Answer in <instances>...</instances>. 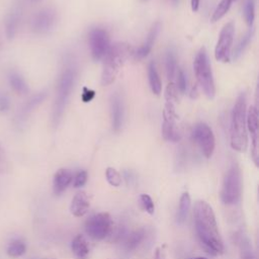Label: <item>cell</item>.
<instances>
[{"label":"cell","instance_id":"1","mask_svg":"<svg viewBox=\"0 0 259 259\" xmlns=\"http://www.w3.org/2000/svg\"><path fill=\"white\" fill-rule=\"evenodd\" d=\"M193 215L196 234L201 244L212 255L222 254L225 248L212 207L204 200H197Z\"/></svg>","mask_w":259,"mask_h":259},{"label":"cell","instance_id":"2","mask_svg":"<svg viewBox=\"0 0 259 259\" xmlns=\"http://www.w3.org/2000/svg\"><path fill=\"white\" fill-rule=\"evenodd\" d=\"M77 73V64L74 58H72L70 55L67 56L64 60L62 71L58 79L57 93L52 111V124L55 127L59 125L64 114L71 92L76 83Z\"/></svg>","mask_w":259,"mask_h":259},{"label":"cell","instance_id":"3","mask_svg":"<svg viewBox=\"0 0 259 259\" xmlns=\"http://www.w3.org/2000/svg\"><path fill=\"white\" fill-rule=\"evenodd\" d=\"M246 93L242 92L237 97L231 114L230 144L237 152H245L248 147V135L246 125Z\"/></svg>","mask_w":259,"mask_h":259},{"label":"cell","instance_id":"4","mask_svg":"<svg viewBox=\"0 0 259 259\" xmlns=\"http://www.w3.org/2000/svg\"><path fill=\"white\" fill-rule=\"evenodd\" d=\"M133 53L134 49L127 42H115L110 46L108 52L103 58L104 62L100 80L102 86H107L115 80L120 68Z\"/></svg>","mask_w":259,"mask_h":259},{"label":"cell","instance_id":"5","mask_svg":"<svg viewBox=\"0 0 259 259\" xmlns=\"http://www.w3.org/2000/svg\"><path fill=\"white\" fill-rule=\"evenodd\" d=\"M193 70L198 85L208 99L215 95V85L211 66L205 48H200L193 61Z\"/></svg>","mask_w":259,"mask_h":259},{"label":"cell","instance_id":"6","mask_svg":"<svg viewBox=\"0 0 259 259\" xmlns=\"http://www.w3.org/2000/svg\"><path fill=\"white\" fill-rule=\"evenodd\" d=\"M242 191V176L237 164H233L227 171L221 189V199L226 204L238 202Z\"/></svg>","mask_w":259,"mask_h":259},{"label":"cell","instance_id":"7","mask_svg":"<svg viewBox=\"0 0 259 259\" xmlns=\"http://www.w3.org/2000/svg\"><path fill=\"white\" fill-rule=\"evenodd\" d=\"M114 227L109 213L99 212L91 215L85 223L86 234L94 240H103L110 236Z\"/></svg>","mask_w":259,"mask_h":259},{"label":"cell","instance_id":"8","mask_svg":"<svg viewBox=\"0 0 259 259\" xmlns=\"http://www.w3.org/2000/svg\"><path fill=\"white\" fill-rule=\"evenodd\" d=\"M192 141L199 147L202 155L209 159L215 148V139L211 128L204 122L196 123L191 132Z\"/></svg>","mask_w":259,"mask_h":259},{"label":"cell","instance_id":"9","mask_svg":"<svg viewBox=\"0 0 259 259\" xmlns=\"http://www.w3.org/2000/svg\"><path fill=\"white\" fill-rule=\"evenodd\" d=\"M234 34H235V24L233 21H229L221 29L219 39L214 48V57L217 61L224 62V63H227L230 61Z\"/></svg>","mask_w":259,"mask_h":259},{"label":"cell","instance_id":"10","mask_svg":"<svg viewBox=\"0 0 259 259\" xmlns=\"http://www.w3.org/2000/svg\"><path fill=\"white\" fill-rule=\"evenodd\" d=\"M89 46L94 61L103 59L110 48V39L107 31L102 27H94L89 32Z\"/></svg>","mask_w":259,"mask_h":259},{"label":"cell","instance_id":"11","mask_svg":"<svg viewBox=\"0 0 259 259\" xmlns=\"http://www.w3.org/2000/svg\"><path fill=\"white\" fill-rule=\"evenodd\" d=\"M178 118L173 103L166 102L163 110L162 136L165 141L176 143L180 141L181 135L176 126V119Z\"/></svg>","mask_w":259,"mask_h":259},{"label":"cell","instance_id":"12","mask_svg":"<svg viewBox=\"0 0 259 259\" xmlns=\"http://www.w3.org/2000/svg\"><path fill=\"white\" fill-rule=\"evenodd\" d=\"M258 110L256 106H250L248 112L246 113V125L251 136V155L255 165H259V134H258Z\"/></svg>","mask_w":259,"mask_h":259},{"label":"cell","instance_id":"13","mask_svg":"<svg viewBox=\"0 0 259 259\" xmlns=\"http://www.w3.org/2000/svg\"><path fill=\"white\" fill-rule=\"evenodd\" d=\"M56 20V11L53 8H44L33 16L31 21V28L35 33L38 34L48 33L55 26Z\"/></svg>","mask_w":259,"mask_h":259},{"label":"cell","instance_id":"14","mask_svg":"<svg viewBox=\"0 0 259 259\" xmlns=\"http://www.w3.org/2000/svg\"><path fill=\"white\" fill-rule=\"evenodd\" d=\"M110 116L112 130L117 133L121 130L124 118V105L121 95L115 92L110 98Z\"/></svg>","mask_w":259,"mask_h":259},{"label":"cell","instance_id":"15","mask_svg":"<svg viewBox=\"0 0 259 259\" xmlns=\"http://www.w3.org/2000/svg\"><path fill=\"white\" fill-rule=\"evenodd\" d=\"M160 29H161V23L159 21L155 22L152 25L145 42L140 48H138L137 50H134L133 56L136 60H142V59L146 58L151 53V51L153 49V46L155 44V40H156V38H157V36L160 32Z\"/></svg>","mask_w":259,"mask_h":259},{"label":"cell","instance_id":"16","mask_svg":"<svg viewBox=\"0 0 259 259\" xmlns=\"http://www.w3.org/2000/svg\"><path fill=\"white\" fill-rule=\"evenodd\" d=\"M90 207V201L89 197L84 191L77 192L75 196L72 199L71 205H70V210L71 213L77 218L83 217L89 209Z\"/></svg>","mask_w":259,"mask_h":259},{"label":"cell","instance_id":"17","mask_svg":"<svg viewBox=\"0 0 259 259\" xmlns=\"http://www.w3.org/2000/svg\"><path fill=\"white\" fill-rule=\"evenodd\" d=\"M72 180H73V174L70 170L65 168L59 169L55 173L54 179H53V189L55 194L59 195L62 192H64L66 188L70 185Z\"/></svg>","mask_w":259,"mask_h":259},{"label":"cell","instance_id":"18","mask_svg":"<svg viewBox=\"0 0 259 259\" xmlns=\"http://www.w3.org/2000/svg\"><path fill=\"white\" fill-rule=\"evenodd\" d=\"M71 249L78 259H86L90 252L89 243L83 235H77L73 239L71 243Z\"/></svg>","mask_w":259,"mask_h":259},{"label":"cell","instance_id":"19","mask_svg":"<svg viewBox=\"0 0 259 259\" xmlns=\"http://www.w3.org/2000/svg\"><path fill=\"white\" fill-rule=\"evenodd\" d=\"M146 237V231L143 228L137 229L131 232L123 240V248L126 251H134L136 250L140 244L144 241Z\"/></svg>","mask_w":259,"mask_h":259},{"label":"cell","instance_id":"20","mask_svg":"<svg viewBox=\"0 0 259 259\" xmlns=\"http://www.w3.org/2000/svg\"><path fill=\"white\" fill-rule=\"evenodd\" d=\"M191 205V198L188 192H183L180 196L179 200V206L176 214V220L179 225H183L188 217V212Z\"/></svg>","mask_w":259,"mask_h":259},{"label":"cell","instance_id":"21","mask_svg":"<svg viewBox=\"0 0 259 259\" xmlns=\"http://www.w3.org/2000/svg\"><path fill=\"white\" fill-rule=\"evenodd\" d=\"M148 79H149V85L152 92L156 95H159L162 91V82L157 72L156 65L153 61L150 62L148 66Z\"/></svg>","mask_w":259,"mask_h":259},{"label":"cell","instance_id":"22","mask_svg":"<svg viewBox=\"0 0 259 259\" xmlns=\"http://www.w3.org/2000/svg\"><path fill=\"white\" fill-rule=\"evenodd\" d=\"M47 97V93L46 92H39L35 95H33L22 107L21 111H20V116L19 119L23 120L24 118H26V116L34 109L36 108Z\"/></svg>","mask_w":259,"mask_h":259},{"label":"cell","instance_id":"23","mask_svg":"<svg viewBox=\"0 0 259 259\" xmlns=\"http://www.w3.org/2000/svg\"><path fill=\"white\" fill-rule=\"evenodd\" d=\"M165 70H166V76L168 80L171 82V80L174 78L177 70V59L175 52L172 49H169L166 52L165 55Z\"/></svg>","mask_w":259,"mask_h":259},{"label":"cell","instance_id":"24","mask_svg":"<svg viewBox=\"0 0 259 259\" xmlns=\"http://www.w3.org/2000/svg\"><path fill=\"white\" fill-rule=\"evenodd\" d=\"M9 82L12 89L19 95H24L28 92V86L24 79L18 73H12L9 76Z\"/></svg>","mask_w":259,"mask_h":259},{"label":"cell","instance_id":"25","mask_svg":"<svg viewBox=\"0 0 259 259\" xmlns=\"http://www.w3.org/2000/svg\"><path fill=\"white\" fill-rule=\"evenodd\" d=\"M254 35V28L251 27L246 33L245 35L240 39V41L238 42V45L235 47L234 51H233V54H232V58L233 59H238L241 57V55L244 53L245 49L248 47V45L250 44L252 37Z\"/></svg>","mask_w":259,"mask_h":259},{"label":"cell","instance_id":"26","mask_svg":"<svg viewBox=\"0 0 259 259\" xmlns=\"http://www.w3.org/2000/svg\"><path fill=\"white\" fill-rule=\"evenodd\" d=\"M234 1H236V0H221V2L218 4V6L215 7V9L210 17V21L217 22L222 17H224L226 15V13L229 11V9L232 6V3Z\"/></svg>","mask_w":259,"mask_h":259},{"label":"cell","instance_id":"27","mask_svg":"<svg viewBox=\"0 0 259 259\" xmlns=\"http://www.w3.org/2000/svg\"><path fill=\"white\" fill-rule=\"evenodd\" d=\"M19 20H20V13L19 11H14L12 12L9 17L7 18V21H6V34L9 38L13 37L16 30H17V27L19 25Z\"/></svg>","mask_w":259,"mask_h":259},{"label":"cell","instance_id":"28","mask_svg":"<svg viewBox=\"0 0 259 259\" xmlns=\"http://www.w3.org/2000/svg\"><path fill=\"white\" fill-rule=\"evenodd\" d=\"M25 251H26V245L22 240H19V239L13 240L8 245V248H7V254L10 257H14V258L22 256L25 253Z\"/></svg>","mask_w":259,"mask_h":259},{"label":"cell","instance_id":"29","mask_svg":"<svg viewBox=\"0 0 259 259\" xmlns=\"http://www.w3.org/2000/svg\"><path fill=\"white\" fill-rule=\"evenodd\" d=\"M244 17L247 25L252 27L255 18V0H247L244 5Z\"/></svg>","mask_w":259,"mask_h":259},{"label":"cell","instance_id":"30","mask_svg":"<svg viewBox=\"0 0 259 259\" xmlns=\"http://www.w3.org/2000/svg\"><path fill=\"white\" fill-rule=\"evenodd\" d=\"M105 176L107 182L114 187H118L121 184V176L117 170L112 167H108L105 171Z\"/></svg>","mask_w":259,"mask_h":259},{"label":"cell","instance_id":"31","mask_svg":"<svg viewBox=\"0 0 259 259\" xmlns=\"http://www.w3.org/2000/svg\"><path fill=\"white\" fill-rule=\"evenodd\" d=\"M240 251H241V259H254L252 245L247 238L241 239Z\"/></svg>","mask_w":259,"mask_h":259},{"label":"cell","instance_id":"32","mask_svg":"<svg viewBox=\"0 0 259 259\" xmlns=\"http://www.w3.org/2000/svg\"><path fill=\"white\" fill-rule=\"evenodd\" d=\"M165 99L166 102L175 104L178 101V90L176 88V85L171 81L168 83L166 90H165Z\"/></svg>","mask_w":259,"mask_h":259},{"label":"cell","instance_id":"33","mask_svg":"<svg viewBox=\"0 0 259 259\" xmlns=\"http://www.w3.org/2000/svg\"><path fill=\"white\" fill-rule=\"evenodd\" d=\"M140 200H141L143 208L148 213L153 214L154 211H155V205H154V202H153V199L151 198V196L148 195V194H141Z\"/></svg>","mask_w":259,"mask_h":259},{"label":"cell","instance_id":"34","mask_svg":"<svg viewBox=\"0 0 259 259\" xmlns=\"http://www.w3.org/2000/svg\"><path fill=\"white\" fill-rule=\"evenodd\" d=\"M176 88L180 93H185L186 88H187V81H186V76L185 73L182 69H179L177 72V84Z\"/></svg>","mask_w":259,"mask_h":259},{"label":"cell","instance_id":"35","mask_svg":"<svg viewBox=\"0 0 259 259\" xmlns=\"http://www.w3.org/2000/svg\"><path fill=\"white\" fill-rule=\"evenodd\" d=\"M87 178H88V175H87V172L85 170H81L79 171L75 177H74V187H81L83 185H85L86 181H87Z\"/></svg>","mask_w":259,"mask_h":259},{"label":"cell","instance_id":"36","mask_svg":"<svg viewBox=\"0 0 259 259\" xmlns=\"http://www.w3.org/2000/svg\"><path fill=\"white\" fill-rule=\"evenodd\" d=\"M82 100L83 102L87 103V102H90L94 97H95V91L94 90H91L87 87H83V92H82Z\"/></svg>","mask_w":259,"mask_h":259},{"label":"cell","instance_id":"37","mask_svg":"<svg viewBox=\"0 0 259 259\" xmlns=\"http://www.w3.org/2000/svg\"><path fill=\"white\" fill-rule=\"evenodd\" d=\"M7 168H8V162L6 159V155L2 146L0 145V173L5 172Z\"/></svg>","mask_w":259,"mask_h":259},{"label":"cell","instance_id":"38","mask_svg":"<svg viewBox=\"0 0 259 259\" xmlns=\"http://www.w3.org/2000/svg\"><path fill=\"white\" fill-rule=\"evenodd\" d=\"M10 107V101L6 96L0 97V111H6Z\"/></svg>","mask_w":259,"mask_h":259},{"label":"cell","instance_id":"39","mask_svg":"<svg viewBox=\"0 0 259 259\" xmlns=\"http://www.w3.org/2000/svg\"><path fill=\"white\" fill-rule=\"evenodd\" d=\"M154 259H166V256H165V252H164L163 248H160V247L156 248Z\"/></svg>","mask_w":259,"mask_h":259},{"label":"cell","instance_id":"40","mask_svg":"<svg viewBox=\"0 0 259 259\" xmlns=\"http://www.w3.org/2000/svg\"><path fill=\"white\" fill-rule=\"evenodd\" d=\"M199 0H190V3H191V9L193 12H196L199 8Z\"/></svg>","mask_w":259,"mask_h":259},{"label":"cell","instance_id":"41","mask_svg":"<svg viewBox=\"0 0 259 259\" xmlns=\"http://www.w3.org/2000/svg\"><path fill=\"white\" fill-rule=\"evenodd\" d=\"M197 96V90H196V86H194L190 92V97L191 98H195Z\"/></svg>","mask_w":259,"mask_h":259},{"label":"cell","instance_id":"42","mask_svg":"<svg viewBox=\"0 0 259 259\" xmlns=\"http://www.w3.org/2000/svg\"><path fill=\"white\" fill-rule=\"evenodd\" d=\"M173 5H177L178 4V2H179V0H169Z\"/></svg>","mask_w":259,"mask_h":259},{"label":"cell","instance_id":"43","mask_svg":"<svg viewBox=\"0 0 259 259\" xmlns=\"http://www.w3.org/2000/svg\"><path fill=\"white\" fill-rule=\"evenodd\" d=\"M188 259H206L204 257H191V258H188Z\"/></svg>","mask_w":259,"mask_h":259},{"label":"cell","instance_id":"44","mask_svg":"<svg viewBox=\"0 0 259 259\" xmlns=\"http://www.w3.org/2000/svg\"><path fill=\"white\" fill-rule=\"evenodd\" d=\"M44 259H54V258H44Z\"/></svg>","mask_w":259,"mask_h":259},{"label":"cell","instance_id":"45","mask_svg":"<svg viewBox=\"0 0 259 259\" xmlns=\"http://www.w3.org/2000/svg\"><path fill=\"white\" fill-rule=\"evenodd\" d=\"M33 1H37V0H33Z\"/></svg>","mask_w":259,"mask_h":259}]
</instances>
